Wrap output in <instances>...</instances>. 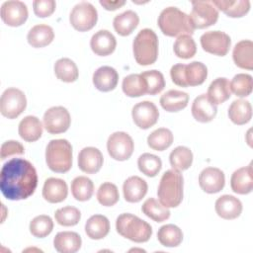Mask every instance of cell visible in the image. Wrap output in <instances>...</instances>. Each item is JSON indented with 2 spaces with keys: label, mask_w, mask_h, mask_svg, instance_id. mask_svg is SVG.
<instances>
[{
  "label": "cell",
  "mask_w": 253,
  "mask_h": 253,
  "mask_svg": "<svg viewBox=\"0 0 253 253\" xmlns=\"http://www.w3.org/2000/svg\"><path fill=\"white\" fill-rule=\"evenodd\" d=\"M37 186L38 174L30 161L13 158L2 166L0 190L6 199L25 200L34 194Z\"/></svg>",
  "instance_id": "cell-1"
},
{
  "label": "cell",
  "mask_w": 253,
  "mask_h": 253,
  "mask_svg": "<svg viewBox=\"0 0 253 253\" xmlns=\"http://www.w3.org/2000/svg\"><path fill=\"white\" fill-rule=\"evenodd\" d=\"M161 32L168 37H180L182 35L194 34V27L189 15L177 7H167L161 11L158 20Z\"/></svg>",
  "instance_id": "cell-2"
},
{
  "label": "cell",
  "mask_w": 253,
  "mask_h": 253,
  "mask_svg": "<svg viewBox=\"0 0 253 253\" xmlns=\"http://www.w3.org/2000/svg\"><path fill=\"white\" fill-rule=\"evenodd\" d=\"M184 179L180 171L167 170L161 177L157 190L159 202L166 208H176L183 200Z\"/></svg>",
  "instance_id": "cell-3"
},
{
  "label": "cell",
  "mask_w": 253,
  "mask_h": 253,
  "mask_svg": "<svg viewBox=\"0 0 253 253\" xmlns=\"http://www.w3.org/2000/svg\"><path fill=\"white\" fill-rule=\"evenodd\" d=\"M116 229L120 235L136 243L146 242L152 235V228L148 222L128 212L118 216Z\"/></svg>",
  "instance_id": "cell-4"
},
{
  "label": "cell",
  "mask_w": 253,
  "mask_h": 253,
  "mask_svg": "<svg viewBox=\"0 0 253 253\" xmlns=\"http://www.w3.org/2000/svg\"><path fill=\"white\" fill-rule=\"evenodd\" d=\"M135 61L139 65L153 64L158 56V38L151 29H142L132 42Z\"/></svg>",
  "instance_id": "cell-5"
},
{
  "label": "cell",
  "mask_w": 253,
  "mask_h": 253,
  "mask_svg": "<svg viewBox=\"0 0 253 253\" xmlns=\"http://www.w3.org/2000/svg\"><path fill=\"white\" fill-rule=\"evenodd\" d=\"M48 168L56 173H65L72 167V146L66 139H52L45 149Z\"/></svg>",
  "instance_id": "cell-6"
},
{
  "label": "cell",
  "mask_w": 253,
  "mask_h": 253,
  "mask_svg": "<svg viewBox=\"0 0 253 253\" xmlns=\"http://www.w3.org/2000/svg\"><path fill=\"white\" fill-rule=\"evenodd\" d=\"M98 12L89 2L82 1L76 4L69 15V21L72 27L79 32L91 30L97 23Z\"/></svg>",
  "instance_id": "cell-7"
},
{
  "label": "cell",
  "mask_w": 253,
  "mask_h": 253,
  "mask_svg": "<svg viewBox=\"0 0 253 253\" xmlns=\"http://www.w3.org/2000/svg\"><path fill=\"white\" fill-rule=\"evenodd\" d=\"M27 107L26 95L17 88L6 89L0 99L1 114L8 119H16Z\"/></svg>",
  "instance_id": "cell-8"
},
{
  "label": "cell",
  "mask_w": 253,
  "mask_h": 253,
  "mask_svg": "<svg viewBox=\"0 0 253 253\" xmlns=\"http://www.w3.org/2000/svg\"><path fill=\"white\" fill-rule=\"evenodd\" d=\"M189 18L194 29H205L214 25L218 19V10L211 1H192Z\"/></svg>",
  "instance_id": "cell-9"
},
{
  "label": "cell",
  "mask_w": 253,
  "mask_h": 253,
  "mask_svg": "<svg viewBox=\"0 0 253 253\" xmlns=\"http://www.w3.org/2000/svg\"><path fill=\"white\" fill-rule=\"evenodd\" d=\"M134 148L131 136L125 131H116L112 133L107 141V149L112 158L118 161L127 160Z\"/></svg>",
  "instance_id": "cell-10"
},
{
  "label": "cell",
  "mask_w": 253,
  "mask_h": 253,
  "mask_svg": "<svg viewBox=\"0 0 253 253\" xmlns=\"http://www.w3.org/2000/svg\"><path fill=\"white\" fill-rule=\"evenodd\" d=\"M43 126L47 132L58 134L66 131L71 123L69 112L62 106L51 107L43 115Z\"/></svg>",
  "instance_id": "cell-11"
},
{
  "label": "cell",
  "mask_w": 253,
  "mask_h": 253,
  "mask_svg": "<svg viewBox=\"0 0 253 253\" xmlns=\"http://www.w3.org/2000/svg\"><path fill=\"white\" fill-rule=\"evenodd\" d=\"M200 41L205 51L218 56L226 55L231 45L230 37L221 31L206 32L202 35Z\"/></svg>",
  "instance_id": "cell-12"
},
{
  "label": "cell",
  "mask_w": 253,
  "mask_h": 253,
  "mask_svg": "<svg viewBox=\"0 0 253 253\" xmlns=\"http://www.w3.org/2000/svg\"><path fill=\"white\" fill-rule=\"evenodd\" d=\"M131 117L134 124L139 128L147 129L157 123L159 111L152 102L142 101L133 106Z\"/></svg>",
  "instance_id": "cell-13"
},
{
  "label": "cell",
  "mask_w": 253,
  "mask_h": 253,
  "mask_svg": "<svg viewBox=\"0 0 253 253\" xmlns=\"http://www.w3.org/2000/svg\"><path fill=\"white\" fill-rule=\"evenodd\" d=\"M1 19L11 27H19L28 19L27 5L19 0L5 1L1 6Z\"/></svg>",
  "instance_id": "cell-14"
},
{
  "label": "cell",
  "mask_w": 253,
  "mask_h": 253,
  "mask_svg": "<svg viewBox=\"0 0 253 253\" xmlns=\"http://www.w3.org/2000/svg\"><path fill=\"white\" fill-rule=\"evenodd\" d=\"M199 184L202 190L208 194L220 192L225 184L224 173L215 167H207L199 175Z\"/></svg>",
  "instance_id": "cell-15"
},
{
  "label": "cell",
  "mask_w": 253,
  "mask_h": 253,
  "mask_svg": "<svg viewBox=\"0 0 253 253\" xmlns=\"http://www.w3.org/2000/svg\"><path fill=\"white\" fill-rule=\"evenodd\" d=\"M103 154L96 147H84L78 154V167L87 174L97 173L103 166Z\"/></svg>",
  "instance_id": "cell-16"
},
{
  "label": "cell",
  "mask_w": 253,
  "mask_h": 253,
  "mask_svg": "<svg viewBox=\"0 0 253 253\" xmlns=\"http://www.w3.org/2000/svg\"><path fill=\"white\" fill-rule=\"evenodd\" d=\"M90 46L95 54L106 56L114 52L117 46V41L115 36L108 30H100L92 36Z\"/></svg>",
  "instance_id": "cell-17"
},
{
  "label": "cell",
  "mask_w": 253,
  "mask_h": 253,
  "mask_svg": "<svg viewBox=\"0 0 253 253\" xmlns=\"http://www.w3.org/2000/svg\"><path fill=\"white\" fill-rule=\"evenodd\" d=\"M215 211L223 219L237 218L242 212V203L231 195H223L215 201Z\"/></svg>",
  "instance_id": "cell-18"
},
{
  "label": "cell",
  "mask_w": 253,
  "mask_h": 253,
  "mask_svg": "<svg viewBox=\"0 0 253 253\" xmlns=\"http://www.w3.org/2000/svg\"><path fill=\"white\" fill-rule=\"evenodd\" d=\"M191 111L196 121L200 123H209L215 118L217 108L216 105L209 100L207 94H202L195 98Z\"/></svg>",
  "instance_id": "cell-19"
},
{
  "label": "cell",
  "mask_w": 253,
  "mask_h": 253,
  "mask_svg": "<svg viewBox=\"0 0 253 253\" xmlns=\"http://www.w3.org/2000/svg\"><path fill=\"white\" fill-rule=\"evenodd\" d=\"M68 194V187L64 180L59 178H48L42 187V197L51 204L63 202Z\"/></svg>",
  "instance_id": "cell-20"
},
{
  "label": "cell",
  "mask_w": 253,
  "mask_h": 253,
  "mask_svg": "<svg viewBox=\"0 0 253 253\" xmlns=\"http://www.w3.org/2000/svg\"><path fill=\"white\" fill-rule=\"evenodd\" d=\"M231 190L240 195H246L252 192L253 179H252V162L245 167L235 170L230 178Z\"/></svg>",
  "instance_id": "cell-21"
},
{
  "label": "cell",
  "mask_w": 253,
  "mask_h": 253,
  "mask_svg": "<svg viewBox=\"0 0 253 253\" xmlns=\"http://www.w3.org/2000/svg\"><path fill=\"white\" fill-rule=\"evenodd\" d=\"M147 183L138 176L128 177L123 185L124 197L128 203H137L141 201L147 193Z\"/></svg>",
  "instance_id": "cell-22"
},
{
  "label": "cell",
  "mask_w": 253,
  "mask_h": 253,
  "mask_svg": "<svg viewBox=\"0 0 253 253\" xmlns=\"http://www.w3.org/2000/svg\"><path fill=\"white\" fill-rule=\"evenodd\" d=\"M119 74L117 70L111 66H101L93 74L94 86L102 91L109 92L117 87Z\"/></svg>",
  "instance_id": "cell-23"
},
{
  "label": "cell",
  "mask_w": 253,
  "mask_h": 253,
  "mask_svg": "<svg viewBox=\"0 0 253 253\" xmlns=\"http://www.w3.org/2000/svg\"><path fill=\"white\" fill-rule=\"evenodd\" d=\"M81 237L74 231L58 232L53 239V246L59 253H75L81 247Z\"/></svg>",
  "instance_id": "cell-24"
},
{
  "label": "cell",
  "mask_w": 253,
  "mask_h": 253,
  "mask_svg": "<svg viewBox=\"0 0 253 253\" xmlns=\"http://www.w3.org/2000/svg\"><path fill=\"white\" fill-rule=\"evenodd\" d=\"M232 57L234 63L243 69H253V42L250 40L238 42L233 47Z\"/></svg>",
  "instance_id": "cell-25"
},
{
  "label": "cell",
  "mask_w": 253,
  "mask_h": 253,
  "mask_svg": "<svg viewBox=\"0 0 253 253\" xmlns=\"http://www.w3.org/2000/svg\"><path fill=\"white\" fill-rule=\"evenodd\" d=\"M19 135L25 141L34 142L42 134V126L41 121L35 116L25 117L19 124Z\"/></svg>",
  "instance_id": "cell-26"
},
{
  "label": "cell",
  "mask_w": 253,
  "mask_h": 253,
  "mask_svg": "<svg viewBox=\"0 0 253 253\" xmlns=\"http://www.w3.org/2000/svg\"><path fill=\"white\" fill-rule=\"evenodd\" d=\"M189 103V95L179 90H169L160 98L161 107L170 113L179 112L187 107Z\"/></svg>",
  "instance_id": "cell-27"
},
{
  "label": "cell",
  "mask_w": 253,
  "mask_h": 253,
  "mask_svg": "<svg viewBox=\"0 0 253 253\" xmlns=\"http://www.w3.org/2000/svg\"><path fill=\"white\" fill-rule=\"evenodd\" d=\"M54 39V33L50 26L40 24L34 26L28 33V42L33 47H43L49 44Z\"/></svg>",
  "instance_id": "cell-28"
},
{
  "label": "cell",
  "mask_w": 253,
  "mask_h": 253,
  "mask_svg": "<svg viewBox=\"0 0 253 253\" xmlns=\"http://www.w3.org/2000/svg\"><path fill=\"white\" fill-rule=\"evenodd\" d=\"M230 121L238 126L247 124L252 118V106L249 101L244 99L234 100L228 108Z\"/></svg>",
  "instance_id": "cell-29"
},
{
  "label": "cell",
  "mask_w": 253,
  "mask_h": 253,
  "mask_svg": "<svg viewBox=\"0 0 253 253\" xmlns=\"http://www.w3.org/2000/svg\"><path fill=\"white\" fill-rule=\"evenodd\" d=\"M110 231V221L102 214H94L85 223L87 236L94 240H99L108 235Z\"/></svg>",
  "instance_id": "cell-30"
},
{
  "label": "cell",
  "mask_w": 253,
  "mask_h": 253,
  "mask_svg": "<svg viewBox=\"0 0 253 253\" xmlns=\"http://www.w3.org/2000/svg\"><path fill=\"white\" fill-rule=\"evenodd\" d=\"M139 23L138 15L132 10H126L114 18L113 26L115 31L123 37L128 36Z\"/></svg>",
  "instance_id": "cell-31"
},
{
  "label": "cell",
  "mask_w": 253,
  "mask_h": 253,
  "mask_svg": "<svg viewBox=\"0 0 253 253\" xmlns=\"http://www.w3.org/2000/svg\"><path fill=\"white\" fill-rule=\"evenodd\" d=\"M207 96L209 100L214 105L221 104L228 100L231 96L230 83L228 79L224 77H218L214 79L208 88Z\"/></svg>",
  "instance_id": "cell-32"
},
{
  "label": "cell",
  "mask_w": 253,
  "mask_h": 253,
  "mask_svg": "<svg viewBox=\"0 0 253 253\" xmlns=\"http://www.w3.org/2000/svg\"><path fill=\"white\" fill-rule=\"evenodd\" d=\"M211 3L231 18H240L248 13L250 1L248 0H212Z\"/></svg>",
  "instance_id": "cell-33"
},
{
  "label": "cell",
  "mask_w": 253,
  "mask_h": 253,
  "mask_svg": "<svg viewBox=\"0 0 253 253\" xmlns=\"http://www.w3.org/2000/svg\"><path fill=\"white\" fill-rule=\"evenodd\" d=\"M54 73L59 80L67 83L76 81L79 75L77 65L73 60L67 57L59 58L54 63Z\"/></svg>",
  "instance_id": "cell-34"
},
{
  "label": "cell",
  "mask_w": 253,
  "mask_h": 253,
  "mask_svg": "<svg viewBox=\"0 0 253 253\" xmlns=\"http://www.w3.org/2000/svg\"><path fill=\"white\" fill-rule=\"evenodd\" d=\"M157 239L165 247H177L183 240V232L175 224H165L158 229Z\"/></svg>",
  "instance_id": "cell-35"
},
{
  "label": "cell",
  "mask_w": 253,
  "mask_h": 253,
  "mask_svg": "<svg viewBox=\"0 0 253 253\" xmlns=\"http://www.w3.org/2000/svg\"><path fill=\"white\" fill-rule=\"evenodd\" d=\"M122 88L128 97H140L147 94V85L140 74H129L123 80Z\"/></svg>",
  "instance_id": "cell-36"
},
{
  "label": "cell",
  "mask_w": 253,
  "mask_h": 253,
  "mask_svg": "<svg viewBox=\"0 0 253 253\" xmlns=\"http://www.w3.org/2000/svg\"><path fill=\"white\" fill-rule=\"evenodd\" d=\"M173 133L166 127H160L153 130L147 137V144L156 151H163L173 143Z\"/></svg>",
  "instance_id": "cell-37"
},
{
  "label": "cell",
  "mask_w": 253,
  "mask_h": 253,
  "mask_svg": "<svg viewBox=\"0 0 253 253\" xmlns=\"http://www.w3.org/2000/svg\"><path fill=\"white\" fill-rule=\"evenodd\" d=\"M71 193L77 201H88L94 193V184L88 177L78 176L71 182Z\"/></svg>",
  "instance_id": "cell-38"
},
{
  "label": "cell",
  "mask_w": 253,
  "mask_h": 253,
  "mask_svg": "<svg viewBox=\"0 0 253 253\" xmlns=\"http://www.w3.org/2000/svg\"><path fill=\"white\" fill-rule=\"evenodd\" d=\"M208 76L207 66L200 61H193L185 66V80L188 86H198L205 82Z\"/></svg>",
  "instance_id": "cell-39"
},
{
  "label": "cell",
  "mask_w": 253,
  "mask_h": 253,
  "mask_svg": "<svg viewBox=\"0 0 253 253\" xmlns=\"http://www.w3.org/2000/svg\"><path fill=\"white\" fill-rule=\"evenodd\" d=\"M141 211L146 216L156 222H162L170 216V211L168 208L164 207L160 202L153 198H149L143 203Z\"/></svg>",
  "instance_id": "cell-40"
},
{
  "label": "cell",
  "mask_w": 253,
  "mask_h": 253,
  "mask_svg": "<svg viewBox=\"0 0 253 253\" xmlns=\"http://www.w3.org/2000/svg\"><path fill=\"white\" fill-rule=\"evenodd\" d=\"M169 161L173 169L177 171H184L192 165L193 153L190 148L186 146H177L171 151Z\"/></svg>",
  "instance_id": "cell-41"
},
{
  "label": "cell",
  "mask_w": 253,
  "mask_h": 253,
  "mask_svg": "<svg viewBox=\"0 0 253 253\" xmlns=\"http://www.w3.org/2000/svg\"><path fill=\"white\" fill-rule=\"evenodd\" d=\"M137 166L142 174L148 177H154L160 172L162 161L154 154L143 153L137 159Z\"/></svg>",
  "instance_id": "cell-42"
},
{
  "label": "cell",
  "mask_w": 253,
  "mask_h": 253,
  "mask_svg": "<svg viewBox=\"0 0 253 253\" xmlns=\"http://www.w3.org/2000/svg\"><path fill=\"white\" fill-rule=\"evenodd\" d=\"M174 53L184 59H188L193 57L197 52V45L190 35H182L177 38L176 42H174Z\"/></svg>",
  "instance_id": "cell-43"
},
{
  "label": "cell",
  "mask_w": 253,
  "mask_h": 253,
  "mask_svg": "<svg viewBox=\"0 0 253 253\" xmlns=\"http://www.w3.org/2000/svg\"><path fill=\"white\" fill-rule=\"evenodd\" d=\"M53 229V221L50 216L41 214L32 219L30 222V232L38 238H43L50 234Z\"/></svg>",
  "instance_id": "cell-44"
},
{
  "label": "cell",
  "mask_w": 253,
  "mask_h": 253,
  "mask_svg": "<svg viewBox=\"0 0 253 253\" xmlns=\"http://www.w3.org/2000/svg\"><path fill=\"white\" fill-rule=\"evenodd\" d=\"M120 194L117 186L111 182L103 183L97 191L98 202L105 207H112L118 203Z\"/></svg>",
  "instance_id": "cell-45"
},
{
  "label": "cell",
  "mask_w": 253,
  "mask_h": 253,
  "mask_svg": "<svg viewBox=\"0 0 253 253\" xmlns=\"http://www.w3.org/2000/svg\"><path fill=\"white\" fill-rule=\"evenodd\" d=\"M229 83L231 92L237 97H246L252 92V76L249 74H236Z\"/></svg>",
  "instance_id": "cell-46"
},
{
  "label": "cell",
  "mask_w": 253,
  "mask_h": 253,
  "mask_svg": "<svg viewBox=\"0 0 253 253\" xmlns=\"http://www.w3.org/2000/svg\"><path fill=\"white\" fill-rule=\"evenodd\" d=\"M54 218L55 221L62 226H73L79 222L81 213L77 208L67 206L56 210Z\"/></svg>",
  "instance_id": "cell-47"
},
{
  "label": "cell",
  "mask_w": 253,
  "mask_h": 253,
  "mask_svg": "<svg viewBox=\"0 0 253 253\" xmlns=\"http://www.w3.org/2000/svg\"><path fill=\"white\" fill-rule=\"evenodd\" d=\"M147 85V94L156 95L160 93L165 87V80L163 74L158 70H148L140 73Z\"/></svg>",
  "instance_id": "cell-48"
},
{
  "label": "cell",
  "mask_w": 253,
  "mask_h": 253,
  "mask_svg": "<svg viewBox=\"0 0 253 253\" xmlns=\"http://www.w3.org/2000/svg\"><path fill=\"white\" fill-rule=\"evenodd\" d=\"M34 12L38 17L44 18L50 16L56 7L54 0H36L33 2Z\"/></svg>",
  "instance_id": "cell-49"
},
{
  "label": "cell",
  "mask_w": 253,
  "mask_h": 253,
  "mask_svg": "<svg viewBox=\"0 0 253 253\" xmlns=\"http://www.w3.org/2000/svg\"><path fill=\"white\" fill-rule=\"evenodd\" d=\"M24 153V146L17 140H8L1 145V160L11 155H22Z\"/></svg>",
  "instance_id": "cell-50"
},
{
  "label": "cell",
  "mask_w": 253,
  "mask_h": 253,
  "mask_svg": "<svg viewBox=\"0 0 253 253\" xmlns=\"http://www.w3.org/2000/svg\"><path fill=\"white\" fill-rule=\"evenodd\" d=\"M185 66L186 64L177 63L173 65L170 69V75L172 81L181 87H188L186 80H185Z\"/></svg>",
  "instance_id": "cell-51"
},
{
  "label": "cell",
  "mask_w": 253,
  "mask_h": 253,
  "mask_svg": "<svg viewBox=\"0 0 253 253\" xmlns=\"http://www.w3.org/2000/svg\"><path fill=\"white\" fill-rule=\"evenodd\" d=\"M100 4L106 10L114 11V10H117V9L121 8L122 6H124L126 4V1L125 0H115V1H104V0H101Z\"/></svg>",
  "instance_id": "cell-52"
}]
</instances>
